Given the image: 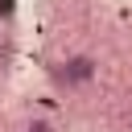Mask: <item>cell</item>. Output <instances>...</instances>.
<instances>
[{
	"mask_svg": "<svg viewBox=\"0 0 132 132\" xmlns=\"http://www.w3.org/2000/svg\"><path fill=\"white\" fill-rule=\"evenodd\" d=\"M95 74H99V62H95L91 54H70L66 62H58V66H54V87L74 91V87L95 82Z\"/></svg>",
	"mask_w": 132,
	"mask_h": 132,
	"instance_id": "cell-1",
	"label": "cell"
},
{
	"mask_svg": "<svg viewBox=\"0 0 132 132\" xmlns=\"http://www.w3.org/2000/svg\"><path fill=\"white\" fill-rule=\"evenodd\" d=\"M12 8H16L12 0H0V16H12Z\"/></svg>",
	"mask_w": 132,
	"mask_h": 132,
	"instance_id": "cell-3",
	"label": "cell"
},
{
	"mask_svg": "<svg viewBox=\"0 0 132 132\" xmlns=\"http://www.w3.org/2000/svg\"><path fill=\"white\" fill-rule=\"evenodd\" d=\"M25 132H58V128H54V120H45V116H33V120L25 124Z\"/></svg>",
	"mask_w": 132,
	"mask_h": 132,
	"instance_id": "cell-2",
	"label": "cell"
}]
</instances>
